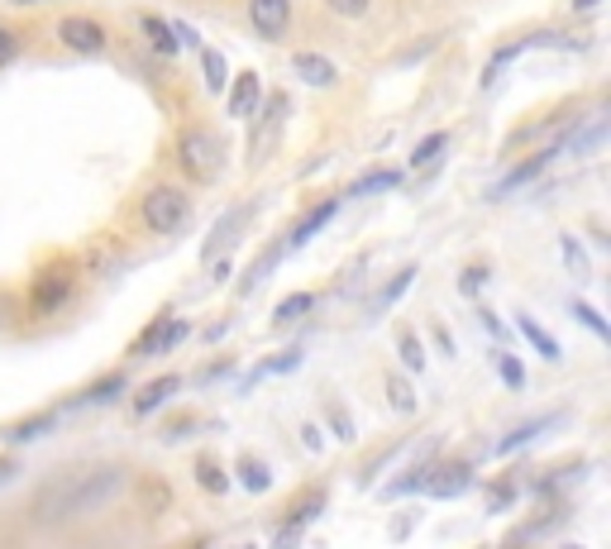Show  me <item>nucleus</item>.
I'll return each instance as SVG.
<instances>
[{
	"label": "nucleus",
	"instance_id": "1",
	"mask_svg": "<svg viewBox=\"0 0 611 549\" xmlns=\"http://www.w3.org/2000/svg\"><path fill=\"white\" fill-rule=\"evenodd\" d=\"M129 493V469L119 463H101V469L77 473L72 483H58L34 501V521L39 525H72V521H87L111 511L119 497Z\"/></svg>",
	"mask_w": 611,
	"mask_h": 549
},
{
	"label": "nucleus",
	"instance_id": "2",
	"mask_svg": "<svg viewBox=\"0 0 611 549\" xmlns=\"http://www.w3.org/2000/svg\"><path fill=\"white\" fill-rule=\"evenodd\" d=\"M177 163H182V173L191 182H211L225 167V139L211 125H187L177 135Z\"/></svg>",
	"mask_w": 611,
	"mask_h": 549
},
{
	"label": "nucleus",
	"instance_id": "3",
	"mask_svg": "<svg viewBox=\"0 0 611 549\" xmlns=\"http://www.w3.org/2000/svg\"><path fill=\"white\" fill-rule=\"evenodd\" d=\"M139 220L153 234H182L191 225V196L182 187H153L139 201Z\"/></svg>",
	"mask_w": 611,
	"mask_h": 549
},
{
	"label": "nucleus",
	"instance_id": "4",
	"mask_svg": "<svg viewBox=\"0 0 611 549\" xmlns=\"http://www.w3.org/2000/svg\"><path fill=\"white\" fill-rule=\"evenodd\" d=\"M53 29H58V43L77 58H96V53H105V43H111V29L91 15H67V20H58Z\"/></svg>",
	"mask_w": 611,
	"mask_h": 549
},
{
	"label": "nucleus",
	"instance_id": "5",
	"mask_svg": "<svg viewBox=\"0 0 611 549\" xmlns=\"http://www.w3.org/2000/svg\"><path fill=\"white\" fill-rule=\"evenodd\" d=\"M72 296H77V278H72L67 268H48L29 286V310L34 316H58Z\"/></svg>",
	"mask_w": 611,
	"mask_h": 549
},
{
	"label": "nucleus",
	"instance_id": "6",
	"mask_svg": "<svg viewBox=\"0 0 611 549\" xmlns=\"http://www.w3.org/2000/svg\"><path fill=\"white\" fill-rule=\"evenodd\" d=\"M249 29L268 43L287 39V29H292V0H249Z\"/></svg>",
	"mask_w": 611,
	"mask_h": 549
},
{
	"label": "nucleus",
	"instance_id": "7",
	"mask_svg": "<svg viewBox=\"0 0 611 549\" xmlns=\"http://www.w3.org/2000/svg\"><path fill=\"white\" fill-rule=\"evenodd\" d=\"M469 483H473V463H440V469L425 473L430 497H459V493H469Z\"/></svg>",
	"mask_w": 611,
	"mask_h": 549
},
{
	"label": "nucleus",
	"instance_id": "8",
	"mask_svg": "<svg viewBox=\"0 0 611 549\" xmlns=\"http://www.w3.org/2000/svg\"><path fill=\"white\" fill-rule=\"evenodd\" d=\"M320 507H326V493H310V501H296L292 511H287V521H282V535H278V545L272 549H292L296 540L306 535V525L320 516Z\"/></svg>",
	"mask_w": 611,
	"mask_h": 549
},
{
	"label": "nucleus",
	"instance_id": "9",
	"mask_svg": "<svg viewBox=\"0 0 611 549\" xmlns=\"http://www.w3.org/2000/svg\"><path fill=\"white\" fill-rule=\"evenodd\" d=\"M292 67H296V77H302L306 87H334V81H340V72H334V63L326 53H296Z\"/></svg>",
	"mask_w": 611,
	"mask_h": 549
},
{
	"label": "nucleus",
	"instance_id": "10",
	"mask_svg": "<svg viewBox=\"0 0 611 549\" xmlns=\"http://www.w3.org/2000/svg\"><path fill=\"white\" fill-rule=\"evenodd\" d=\"M177 392H182V378H177V373H167V378H158V382H149V387H143L139 397H135V416H139V421H143V416H153L167 397H177Z\"/></svg>",
	"mask_w": 611,
	"mask_h": 549
},
{
	"label": "nucleus",
	"instance_id": "11",
	"mask_svg": "<svg viewBox=\"0 0 611 549\" xmlns=\"http://www.w3.org/2000/svg\"><path fill=\"white\" fill-rule=\"evenodd\" d=\"M258 77H254V72H239V77H234V87H230V105H225V111H230L234 119H249V115H254V105H258Z\"/></svg>",
	"mask_w": 611,
	"mask_h": 549
},
{
	"label": "nucleus",
	"instance_id": "12",
	"mask_svg": "<svg viewBox=\"0 0 611 549\" xmlns=\"http://www.w3.org/2000/svg\"><path fill=\"white\" fill-rule=\"evenodd\" d=\"M191 334V320H173V316H163V325L153 330V340L143 344V349L135 354V358H143V354H167V349H177V344H182Z\"/></svg>",
	"mask_w": 611,
	"mask_h": 549
},
{
	"label": "nucleus",
	"instance_id": "13",
	"mask_svg": "<svg viewBox=\"0 0 611 549\" xmlns=\"http://www.w3.org/2000/svg\"><path fill=\"white\" fill-rule=\"evenodd\" d=\"M382 397H387V406H392L397 416H416V406H421V401H416V387H411V378H406V373H387V378H382Z\"/></svg>",
	"mask_w": 611,
	"mask_h": 549
},
{
	"label": "nucleus",
	"instance_id": "14",
	"mask_svg": "<svg viewBox=\"0 0 611 549\" xmlns=\"http://www.w3.org/2000/svg\"><path fill=\"white\" fill-rule=\"evenodd\" d=\"M334 210H340V201H320V206L310 210V215H302V225H296V230H292V239H287V244H292V248L310 244V239H316V234L330 225V215H334Z\"/></svg>",
	"mask_w": 611,
	"mask_h": 549
},
{
	"label": "nucleus",
	"instance_id": "15",
	"mask_svg": "<svg viewBox=\"0 0 611 549\" xmlns=\"http://www.w3.org/2000/svg\"><path fill=\"white\" fill-rule=\"evenodd\" d=\"M234 477H239V487H244V493H268L272 487V473H268V463H258L254 454H244V459H234Z\"/></svg>",
	"mask_w": 611,
	"mask_h": 549
},
{
	"label": "nucleus",
	"instance_id": "16",
	"mask_svg": "<svg viewBox=\"0 0 611 549\" xmlns=\"http://www.w3.org/2000/svg\"><path fill=\"white\" fill-rule=\"evenodd\" d=\"M559 425V416H545V421H525L521 430H511V435H501L497 439V454H517L521 445H531V439H540L545 430H555Z\"/></svg>",
	"mask_w": 611,
	"mask_h": 549
},
{
	"label": "nucleus",
	"instance_id": "17",
	"mask_svg": "<svg viewBox=\"0 0 611 549\" xmlns=\"http://www.w3.org/2000/svg\"><path fill=\"white\" fill-rule=\"evenodd\" d=\"M139 29H143V39H149L153 48H158L163 58H173L177 53V39H173V24L167 20H158V15H143L139 20Z\"/></svg>",
	"mask_w": 611,
	"mask_h": 549
},
{
	"label": "nucleus",
	"instance_id": "18",
	"mask_svg": "<svg viewBox=\"0 0 611 549\" xmlns=\"http://www.w3.org/2000/svg\"><path fill=\"white\" fill-rule=\"evenodd\" d=\"M310 310H316V296H310V292H292L278 310H272V325H292V320L310 316Z\"/></svg>",
	"mask_w": 611,
	"mask_h": 549
},
{
	"label": "nucleus",
	"instance_id": "19",
	"mask_svg": "<svg viewBox=\"0 0 611 549\" xmlns=\"http://www.w3.org/2000/svg\"><path fill=\"white\" fill-rule=\"evenodd\" d=\"M397 354H402L406 373H425V344H421V334L402 330V334H397Z\"/></svg>",
	"mask_w": 611,
	"mask_h": 549
},
{
	"label": "nucleus",
	"instance_id": "20",
	"mask_svg": "<svg viewBox=\"0 0 611 549\" xmlns=\"http://www.w3.org/2000/svg\"><path fill=\"white\" fill-rule=\"evenodd\" d=\"M119 392H125V373H111V378H101L96 387H87L77 397V406H101V401H115Z\"/></svg>",
	"mask_w": 611,
	"mask_h": 549
},
{
	"label": "nucleus",
	"instance_id": "21",
	"mask_svg": "<svg viewBox=\"0 0 611 549\" xmlns=\"http://www.w3.org/2000/svg\"><path fill=\"white\" fill-rule=\"evenodd\" d=\"M517 325H521V334H525V340H531V344H535V349H540L545 358H559V344L549 340V330L540 325V320H531V316H517Z\"/></svg>",
	"mask_w": 611,
	"mask_h": 549
},
{
	"label": "nucleus",
	"instance_id": "22",
	"mask_svg": "<svg viewBox=\"0 0 611 549\" xmlns=\"http://www.w3.org/2000/svg\"><path fill=\"white\" fill-rule=\"evenodd\" d=\"M449 149V135L445 129H440V135H425L421 143H416V153H411V167H425V163H435L440 153Z\"/></svg>",
	"mask_w": 611,
	"mask_h": 549
},
{
	"label": "nucleus",
	"instance_id": "23",
	"mask_svg": "<svg viewBox=\"0 0 611 549\" xmlns=\"http://www.w3.org/2000/svg\"><path fill=\"white\" fill-rule=\"evenodd\" d=\"M411 282H416V268H402L397 278H392L387 286H382V296H378V310H392V306H397V302H402V292H406V286H411Z\"/></svg>",
	"mask_w": 611,
	"mask_h": 549
},
{
	"label": "nucleus",
	"instance_id": "24",
	"mask_svg": "<svg viewBox=\"0 0 611 549\" xmlns=\"http://www.w3.org/2000/svg\"><path fill=\"white\" fill-rule=\"evenodd\" d=\"M302 363V349H282V354H272V358H263L258 363V373L254 378H272V373H292V368Z\"/></svg>",
	"mask_w": 611,
	"mask_h": 549
},
{
	"label": "nucleus",
	"instance_id": "25",
	"mask_svg": "<svg viewBox=\"0 0 611 549\" xmlns=\"http://www.w3.org/2000/svg\"><path fill=\"white\" fill-rule=\"evenodd\" d=\"M397 182H402L397 167H382V173H368L364 182H358V187L349 191V196H368V191H387V187H397Z\"/></svg>",
	"mask_w": 611,
	"mask_h": 549
},
{
	"label": "nucleus",
	"instance_id": "26",
	"mask_svg": "<svg viewBox=\"0 0 611 549\" xmlns=\"http://www.w3.org/2000/svg\"><path fill=\"white\" fill-rule=\"evenodd\" d=\"M196 477H201V487H206V493H215V497L230 493V473H220L211 459H196Z\"/></svg>",
	"mask_w": 611,
	"mask_h": 549
},
{
	"label": "nucleus",
	"instance_id": "27",
	"mask_svg": "<svg viewBox=\"0 0 611 549\" xmlns=\"http://www.w3.org/2000/svg\"><path fill=\"white\" fill-rule=\"evenodd\" d=\"M278 258H282V244H272V248H268V254H263V258L254 263V272H249V278H244V296H249V292H258V282H263V278H268V272H272V268H278Z\"/></svg>",
	"mask_w": 611,
	"mask_h": 549
},
{
	"label": "nucleus",
	"instance_id": "28",
	"mask_svg": "<svg viewBox=\"0 0 611 549\" xmlns=\"http://www.w3.org/2000/svg\"><path fill=\"white\" fill-rule=\"evenodd\" d=\"M58 416H63V411H53V416H34V421H24V425L10 430V439H15V445H24V439H34V435H43V430H53V425H58Z\"/></svg>",
	"mask_w": 611,
	"mask_h": 549
},
{
	"label": "nucleus",
	"instance_id": "29",
	"mask_svg": "<svg viewBox=\"0 0 611 549\" xmlns=\"http://www.w3.org/2000/svg\"><path fill=\"white\" fill-rule=\"evenodd\" d=\"M569 310H573V320H583V325H588V330L597 334V340H611V325H607L602 316H597V310H593L588 302H573Z\"/></svg>",
	"mask_w": 611,
	"mask_h": 549
},
{
	"label": "nucleus",
	"instance_id": "30",
	"mask_svg": "<svg viewBox=\"0 0 611 549\" xmlns=\"http://www.w3.org/2000/svg\"><path fill=\"white\" fill-rule=\"evenodd\" d=\"M201 67H206V87H211V91H225V58L215 53V48H206V53H201Z\"/></svg>",
	"mask_w": 611,
	"mask_h": 549
},
{
	"label": "nucleus",
	"instance_id": "31",
	"mask_svg": "<svg viewBox=\"0 0 611 549\" xmlns=\"http://www.w3.org/2000/svg\"><path fill=\"white\" fill-rule=\"evenodd\" d=\"M497 368H501V382H507L511 392H521V387H525V368H521V358L497 354Z\"/></svg>",
	"mask_w": 611,
	"mask_h": 549
},
{
	"label": "nucleus",
	"instance_id": "32",
	"mask_svg": "<svg viewBox=\"0 0 611 549\" xmlns=\"http://www.w3.org/2000/svg\"><path fill=\"white\" fill-rule=\"evenodd\" d=\"M15 53H20V34L0 24V67H10V63H15Z\"/></svg>",
	"mask_w": 611,
	"mask_h": 549
},
{
	"label": "nucleus",
	"instance_id": "33",
	"mask_svg": "<svg viewBox=\"0 0 611 549\" xmlns=\"http://www.w3.org/2000/svg\"><path fill=\"white\" fill-rule=\"evenodd\" d=\"M368 5H373V0H330V10L334 15H344V20H358Z\"/></svg>",
	"mask_w": 611,
	"mask_h": 549
},
{
	"label": "nucleus",
	"instance_id": "34",
	"mask_svg": "<svg viewBox=\"0 0 611 549\" xmlns=\"http://www.w3.org/2000/svg\"><path fill=\"white\" fill-rule=\"evenodd\" d=\"M564 254H569V268L583 278V272H588V263H583V248H578V239H573V234H564Z\"/></svg>",
	"mask_w": 611,
	"mask_h": 549
},
{
	"label": "nucleus",
	"instance_id": "35",
	"mask_svg": "<svg viewBox=\"0 0 611 549\" xmlns=\"http://www.w3.org/2000/svg\"><path fill=\"white\" fill-rule=\"evenodd\" d=\"M511 501H517V487H511V483H501V493H493V501H487V507H493V511H507Z\"/></svg>",
	"mask_w": 611,
	"mask_h": 549
},
{
	"label": "nucleus",
	"instance_id": "36",
	"mask_svg": "<svg viewBox=\"0 0 611 549\" xmlns=\"http://www.w3.org/2000/svg\"><path fill=\"white\" fill-rule=\"evenodd\" d=\"M330 430H334L340 439H354V421H349V416H340V411L330 416Z\"/></svg>",
	"mask_w": 611,
	"mask_h": 549
},
{
	"label": "nucleus",
	"instance_id": "37",
	"mask_svg": "<svg viewBox=\"0 0 611 549\" xmlns=\"http://www.w3.org/2000/svg\"><path fill=\"white\" fill-rule=\"evenodd\" d=\"M483 325H487V330H493V340H501V344H507V340H511V334H507V325H501V320L493 316V310H483Z\"/></svg>",
	"mask_w": 611,
	"mask_h": 549
},
{
	"label": "nucleus",
	"instance_id": "38",
	"mask_svg": "<svg viewBox=\"0 0 611 549\" xmlns=\"http://www.w3.org/2000/svg\"><path fill=\"white\" fill-rule=\"evenodd\" d=\"M302 445H306L310 454H320V425H310V421L302 425Z\"/></svg>",
	"mask_w": 611,
	"mask_h": 549
},
{
	"label": "nucleus",
	"instance_id": "39",
	"mask_svg": "<svg viewBox=\"0 0 611 549\" xmlns=\"http://www.w3.org/2000/svg\"><path fill=\"white\" fill-rule=\"evenodd\" d=\"M483 278H487V268H473V272H469V278H463V292H473V286H478V282H483Z\"/></svg>",
	"mask_w": 611,
	"mask_h": 549
},
{
	"label": "nucleus",
	"instance_id": "40",
	"mask_svg": "<svg viewBox=\"0 0 611 549\" xmlns=\"http://www.w3.org/2000/svg\"><path fill=\"white\" fill-rule=\"evenodd\" d=\"M588 5H597V0H573V10H588Z\"/></svg>",
	"mask_w": 611,
	"mask_h": 549
},
{
	"label": "nucleus",
	"instance_id": "41",
	"mask_svg": "<svg viewBox=\"0 0 611 549\" xmlns=\"http://www.w3.org/2000/svg\"><path fill=\"white\" fill-rule=\"evenodd\" d=\"M15 5H34V0H15Z\"/></svg>",
	"mask_w": 611,
	"mask_h": 549
},
{
	"label": "nucleus",
	"instance_id": "42",
	"mask_svg": "<svg viewBox=\"0 0 611 549\" xmlns=\"http://www.w3.org/2000/svg\"><path fill=\"white\" fill-rule=\"evenodd\" d=\"M564 549H583V545H564Z\"/></svg>",
	"mask_w": 611,
	"mask_h": 549
}]
</instances>
